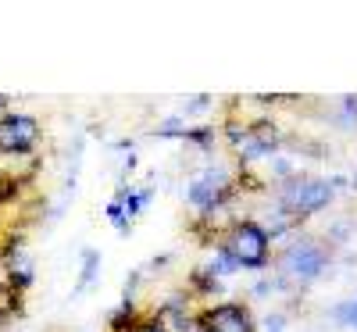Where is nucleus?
Returning a JSON list of instances; mask_svg holds the SVG:
<instances>
[{
	"label": "nucleus",
	"instance_id": "1",
	"mask_svg": "<svg viewBox=\"0 0 357 332\" xmlns=\"http://www.w3.org/2000/svg\"><path fill=\"white\" fill-rule=\"evenodd\" d=\"M236 264H240V271H261L272 264V236L264 232L261 222L254 218H243V222H236L225 236H222V243H218Z\"/></svg>",
	"mask_w": 357,
	"mask_h": 332
},
{
	"label": "nucleus",
	"instance_id": "2",
	"mask_svg": "<svg viewBox=\"0 0 357 332\" xmlns=\"http://www.w3.org/2000/svg\"><path fill=\"white\" fill-rule=\"evenodd\" d=\"M329 264H333L329 247L318 243V239H296L293 247H286L279 254V271L296 286H307V282L321 279L329 271Z\"/></svg>",
	"mask_w": 357,
	"mask_h": 332
},
{
	"label": "nucleus",
	"instance_id": "3",
	"mask_svg": "<svg viewBox=\"0 0 357 332\" xmlns=\"http://www.w3.org/2000/svg\"><path fill=\"white\" fill-rule=\"evenodd\" d=\"M43 139V126L29 111H8L0 114V154L4 158H29L36 154Z\"/></svg>",
	"mask_w": 357,
	"mask_h": 332
},
{
	"label": "nucleus",
	"instance_id": "4",
	"mask_svg": "<svg viewBox=\"0 0 357 332\" xmlns=\"http://www.w3.org/2000/svg\"><path fill=\"white\" fill-rule=\"evenodd\" d=\"M193 329L197 332H257V322H254L247 304H240V300H225V304L204 308L193 318Z\"/></svg>",
	"mask_w": 357,
	"mask_h": 332
},
{
	"label": "nucleus",
	"instance_id": "5",
	"mask_svg": "<svg viewBox=\"0 0 357 332\" xmlns=\"http://www.w3.org/2000/svg\"><path fill=\"white\" fill-rule=\"evenodd\" d=\"M33 279H36L33 257H29L25 250H15V254H8V286H15L18 293H25L29 286H33Z\"/></svg>",
	"mask_w": 357,
	"mask_h": 332
},
{
	"label": "nucleus",
	"instance_id": "6",
	"mask_svg": "<svg viewBox=\"0 0 357 332\" xmlns=\"http://www.w3.org/2000/svg\"><path fill=\"white\" fill-rule=\"evenodd\" d=\"M204 271H207L211 279H218V282H222V279L236 276V271H240V264H236V261H232L222 247H215V254H211V261H207V268H204Z\"/></svg>",
	"mask_w": 357,
	"mask_h": 332
},
{
	"label": "nucleus",
	"instance_id": "7",
	"mask_svg": "<svg viewBox=\"0 0 357 332\" xmlns=\"http://www.w3.org/2000/svg\"><path fill=\"white\" fill-rule=\"evenodd\" d=\"M97 271H100V250L86 247V250H82V271H79V293H86L89 286H93Z\"/></svg>",
	"mask_w": 357,
	"mask_h": 332
},
{
	"label": "nucleus",
	"instance_id": "8",
	"mask_svg": "<svg viewBox=\"0 0 357 332\" xmlns=\"http://www.w3.org/2000/svg\"><path fill=\"white\" fill-rule=\"evenodd\" d=\"M22 311V293L15 286H8V279L0 282V322H8V318H18Z\"/></svg>",
	"mask_w": 357,
	"mask_h": 332
},
{
	"label": "nucleus",
	"instance_id": "9",
	"mask_svg": "<svg viewBox=\"0 0 357 332\" xmlns=\"http://www.w3.org/2000/svg\"><path fill=\"white\" fill-rule=\"evenodd\" d=\"M333 322L343 325V329H350V332H357V296L340 300V304L333 308Z\"/></svg>",
	"mask_w": 357,
	"mask_h": 332
},
{
	"label": "nucleus",
	"instance_id": "10",
	"mask_svg": "<svg viewBox=\"0 0 357 332\" xmlns=\"http://www.w3.org/2000/svg\"><path fill=\"white\" fill-rule=\"evenodd\" d=\"M257 332H289V318L282 311H268L261 322H257Z\"/></svg>",
	"mask_w": 357,
	"mask_h": 332
},
{
	"label": "nucleus",
	"instance_id": "11",
	"mask_svg": "<svg viewBox=\"0 0 357 332\" xmlns=\"http://www.w3.org/2000/svg\"><path fill=\"white\" fill-rule=\"evenodd\" d=\"M15 197H18V179H15V172L0 168V204H8V200H15Z\"/></svg>",
	"mask_w": 357,
	"mask_h": 332
},
{
	"label": "nucleus",
	"instance_id": "12",
	"mask_svg": "<svg viewBox=\"0 0 357 332\" xmlns=\"http://www.w3.org/2000/svg\"><path fill=\"white\" fill-rule=\"evenodd\" d=\"M107 218L114 222V229H118V232H122V236H126V232L132 229V218L126 215V211H122V207H118V200H111V204H107Z\"/></svg>",
	"mask_w": 357,
	"mask_h": 332
},
{
	"label": "nucleus",
	"instance_id": "13",
	"mask_svg": "<svg viewBox=\"0 0 357 332\" xmlns=\"http://www.w3.org/2000/svg\"><path fill=\"white\" fill-rule=\"evenodd\" d=\"M186 118H165V122L158 126V136H183L186 139Z\"/></svg>",
	"mask_w": 357,
	"mask_h": 332
},
{
	"label": "nucleus",
	"instance_id": "14",
	"mask_svg": "<svg viewBox=\"0 0 357 332\" xmlns=\"http://www.w3.org/2000/svg\"><path fill=\"white\" fill-rule=\"evenodd\" d=\"M340 107H343V118H340V126L354 129V126H357V97H354V93H350V97H343V100H340Z\"/></svg>",
	"mask_w": 357,
	"mask_h": 332
},
{
	"label": "nucleus",
	"instance_id": "15",
	"mask_svg": "<svg viewBox=\"0 0 357 332\" xmlns=\"http://www.w3.org/2000/svg\"><path fill=\"white\" fill-rule=\"evenodd\" d=\"M132 332H168L165 325H161V318L154 315V318H143V322H136L132 325Z\"/></svg>",
	"mask_w": 357,
	"mask_h": 332
},
{
	"label": "nucleus",
	"instance_id": "16",
	"mask_svg": "<svg viewBox=\"0 0 357 332\" xmlns=\"http://www.w3.org/2000/svg\"><path fill=\"white\" fill-rule=\"evenodd\" d=\"M8 111H11V97L0 93V114H8Z\"/></svg>",
	"mask_w": 357,
	"mask_h": 332
},
{
	"label": "nucleus",
	"instance_id": "17",
	"mask_svg": "<svg viewBox=\"0 0 357 332\" xmlns=\"http://www.w3.org/2000/svg\"><path fill=\"white\" fill-rule=\"evenodd\" d=\"M354 186H357V179H354Z\"/></svg>",
	"mask_w": 357,
	"mask_h": 332
}]
</instances>
